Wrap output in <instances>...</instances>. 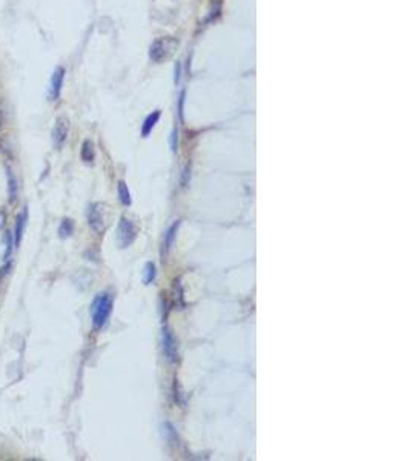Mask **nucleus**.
<instances>
[{
    "instance_id": "nucleus-13",
    "label": "nucleus",
    "mask_w": 410,
    "mask_h": 461,
    "mask_svg": "<svg viewBox=\"0 0 410 461\" xmlns=\"http://www.w3.org/2000/svg\"><path fill=\"white\" fill-rule=\"evenodd\" d=\"M73 232H74V222L71 219H63L58 228V235L61 238H68L73 235Z\"/></svg>"
},
{
    "instance_id": "nucleus-17",
    "label": "nucleus",
    "mask_w": 410,
    "mask_h": 461,
    "mask_svg": "<svg viewBox=\"0 0 410 461\" xmlns=\"http://www.w3.org/2000/svg\"><path fill=\"white\" fill-rule=\"evenodd\" d=\"M178 79H180V63L175 67V82H178Z\"/></svg>"
},
{
    "instance_id": "nucleus-3",
    "label": "nucleus",
    "mask_w": 410,
    "mask_h": 461,
    "mask_svg": "<svg viewBox=\"0 0 410 461\" xmlns=\"http://www.w3.org/2000/svg\"><path fill=\"white\" fill-rule=\"evenodd\" d=\"M88 225L96 234H102L105 231V219H103V211L100 203H92L88 208Z\"/></svg>"
},
{
    "instance_id": "nucleus-15",
    "label": "nucleus",
    "mask_w": 410,
    "mask_h": 461,
    "mask_svg": "<svg viewBox=\"0 0 410 461\" xmlns=\"http://www.w3.org/2000/svg\"><path fill=\"white\" fill-rule=\"evenodd\" d=\"M8 183H10V200L14 202L17 199V181L10 169H8Z\"/></svg>"
},
{
    "instance_id": "nucleus-11",
    "label": "nucleus",
    "mask_w": 410,
    "mask_h": 461,
    "mask_svg": "<svg viewBox=\"0 0 410 461\" xmlns=\"http://www.w3.org/2000/svg\"><path fill=\"white\" fill-rule=\"evenodd\" d=\"M80 156H82V160H83L85 163H92V162H94L96 152H94V145H92L91 140H85V142H83Z\"/></svg>"
},
{
    "instance_id": "nucleus-2",
    "label": "nucleus",
    "mask_w": 410,
    "mask_h": 461,
    "mask_svg": "<svg viewBox=\"0 0 410 461\" xmlns=\"http://www.w3.org/2000/svg\"><path fill=\"white\" fill-rule=\"evenodd\" d=\"M137 237V228L135 225L126 219V217H121L120 219V223H118V229H117V243L120 248H129L134 240Z\"/></svg>"
},
{
    "instance_id": "nucleus-10",
    "label": "nucleus",
    "mask_w": 410,
    "mask_h": 461,
    "mask_svg": "<svg viewBox=\"0 0 410 461\" xmlns=\"http://www.w3.org/2000/svg\"><path fill=\"white\" fill-rule=\"evenodd\" d=\"M178 226H180V220L174 222V223L168 228V231H166V234H165V241H163L165 252H169V251H171V248H172V244H174V240H175V237H177Z\"/></svg>"
},
{
    "instance_id": "nucleus-1",
    "label": "nucleus",
    "mask_w": 410,
    "mask_h": 461,
    "mask_svg": "<svg viewBox=\"0 0 410 461\" xmlns=\"http://www.w3.org/2000/svg\"><path fill=\"white\" fill-rule=\"evenodd\" d=\"M114 306V297L109 292H100L96 295L92 304H91V318L94 329H102L106 326Z\"/></svg>"
},
{
    "instance_id": "nucleus-9",
    "label": "nucleus",
    "mask_w": 410,
    "mask_h": 461,
    "mask_svg": "<svg viewBox=\"0 0 410 461\" xmlns=\"http://www.w3.org/2000/svg\"><path fill=\"white\" fill-rule=\"evenodd\" d=\"M160 115H162V112L157 109V111H154L152 114H149L148 117H146V120H145V123H143V128H142V136L143 137H148L151 133H152V129H154V126L159 123V120H160Z\"/></svg>"
},
{
    "instance_id": "nucleus-6",
    "label": "nucleus",
    "mask_w": 410,
    "mask_h": 461,
    "mask_svg": "<svg viewBox=\"0 0 410 461\" xmlns=\"http://www.w3.org/2000/svg\"><path fill=\"white\" fill-rule=\"evenodd\" d=\"M63 82H65V68L58 67L52 77H51V86H49V97L51 100H57L60 97L61 88H63Z\"/></svg>"
},
{
    "instance_id": "nucleus-7",
    "label": "nucleus",
    "mask_w": 410,
    "mask_h": 461,
    "mask_svg": "<svg viewBox=\"0 0 410 461\" xmlns=\"http://www.w3.org/2000/svg\"><path fill=\"white\" fill-rule=\"evenodd\" d=\"M169 42H171L169 39H159L154 42V45L151 46V52H149V55L154 62H162L165 57H168V54L171 52V46H168Z\"/></svg>"
},
{
    "instance_id": "nucleus-16",
    "label": "nucleus",
    "mask_w": 410,
    "mask_h": 461,
    "mask_svg": "<svg viewBox=\"0 0 410 461\" xmlns=\"http://www.w3.org/2000/svg\"><path fill=\"white\" fill-rule=\"evenodd\" d=\"M13 234L11 232H7V252H5V258L8 260L10 255H11V251H13Z\"/></svg>"
},
{
    "instance_id": "nucleus-14",
    "label": "nucleus",
    "mask_w": 410,
    "mask_h": 461,
    "mask_svg": "<svg viewBox=\"0 0 410 461\" xmlns=\"http://www.w3.org/2000/svg\"><path fill=\"white\" fill-rule=\"evenodd\" d=\"M155 275H157L155 265H154V263H151V261L146 263V266H145V283L151 285L155 280Z\"/></svg>"
},
{
    "instance_id": "nucleus-12",
    "label": "nucleus",
    "mask_w": 410,
    "mask_h": 461,
    "mask_svg": "<svg viewBox=\"0 0 410 461\" xmlns=\"http://www.w3.org/2000/svg\"><path fill=\"white\" fill-rule=\"evenodd\" d=\"M117 192H118V199H120V202H121L123 206H129V205L132 203L131 192H129V189H128V185H126L123 180L118 181V185H117Z\"/></svg>"
},
{
    "instance_id": "nucleus-4",
    "label": "nucleus",
    "mask_w": 410,
    "mask_h": 461,
    "mask_svg": "<svg viewBox=\"0 0 410 461\" xmlns=\"http://www.w3.org/2000/svg\"><path fill=\"white\" fill-rule=\"evenodd\" d=\"M162 345H163V354L166 357L168 361L174 363L178 358V351H177V342L174 334L171 332L169 327H163V334H162Z\"/></svg>"
},
{
    "instance_id": "nucleus-8",
    "label": "nucleus",
    "mask_w": 410,
    "mask_h": 461,
    "mask_svg": "<svg viewBox=\"0 0 410 461\" xmlns=\"http://www.w3.org/2000/svg\"><path fill=\"white\" fill-rule=\"evenodd\" d=\"M26 219H28V211H22L17 219H16V229H14V246L19 248L22 237H23V231H25V225H26Z\"/></svg>"
},
{
    "instance_id": "nucleus-5",
    "label": "nucleus",
    "mask_w": 410,
    "mask_h": 461,
    "mask_svg": "<svg viewBox=\"0 0 410 461\" xmlns=\"http://www.w3.org/2000/svg\"><path fill=\"white\" fill-rule=\"evenodd\" d=\"M68 129H70V125H68L66 118H58L54 129H52V143L55 146V149H60L63 146V143L66 142L68 137Z\"/></svg>"
}]
</instances>
